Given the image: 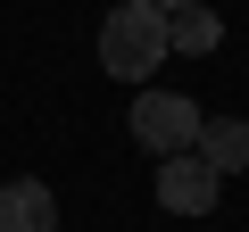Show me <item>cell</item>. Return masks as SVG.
I'll list each match as a JSON object with an SVG mask.
<instances>
[{"mask_svg":"<svg viewBox=\"0 0 249 232\" xmlns=\"http://www.w3.org/2000/svg\"><path fill=\"white\" fill-rule=\"evenodd\" d=\"M150 9H158V17H175V9H191V0H150Z\"/></svg>","mask_w":249,"mask_h":232,"instance_id":"cell-7","label":"cell"},{"mask_svg":"<svg viewBox=\"0 0 249 232\" xmlns=\"http://www.w3.org/2000/svg\"><path fill=\"white\" fill-rule=\"evenodd\" d=\"M133 141H142L150 158H183V149L199 141V108H191L183 91H133Z\"/></svg>","mask_w":249,"mask_h":232,"instance_id":"cell-2","label":"cell"},{"mask_svg":"<svg viewBox=\"0 0 249 232\" xmlns=\"http://www.w3.org/2000/svg\"><path fill=\"white\" fill-rule=\"evenodd\" d=\"M216 191H224V182H216L191 149H183V158H158V199H166L175 215H208V207H216Z\"/></svg>","mask_w":249,"mask_h":232,"instance_id":"cell-3","label":"cell"},{"mask_svg":"<svg viewBox=\"0 0 249 232\" xmlns=\"http://www.w3.org/2000/svg\"><path fill=\"white\" fill-rule=\"evenodd\" d=\"M191 158H199L216 182H224V174H249V125H241V116H199Z\"/></svg>","mask_w":249,"mask_h":232,"instance_id":"cell-4","label":"cell"},{"mask_svg":"<svg viewBox=\"0 0 249 232\" xmlns=\"http://www.w3.org/2000/svg\"><path fill=\"white\" fill-rule=\"evenodd\" d=\"M216 42H224V25H216V9H199V0L166 17V50H191V58H208Z\"/></svg>","mask_w":249,"mask_h":232,"instance_id":"cell-6","label":"cell"},{"mask_svg":"<svg viewBox=\"0 0 249 232\" xmlns=\"http://www.w3.org/2000/svg\"><path fill=\"white\" fill-rule=\"evenodd\" d=\"M100 66L116 83H150L166 66V17L150 9V0H116V9L100 17Z\"/></svg>","mask_w":249,"mask_h":232,"instance_id":"cell-1","label":"cell"},{"mask_svg":"<svg viewBox=\"0 0 249 232\" xmlns=\"http://www.w3.org/2000/svg\"><path fill=\"white\" fill-rule=\"evenodd\" d=\"M0 232H58L50 182H9V191H0Z\"/></svg>","mask_w":249,"mask_h":232,"instance_id":"cell-5","label":"cell"}]
</instances>
